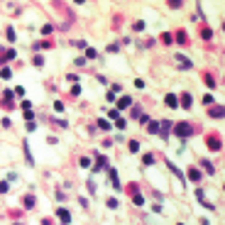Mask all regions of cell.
<instances>
[{
    "label": "cell",
    "instance_id": "d6986e66",
    "mask_svg": "<svg viewBox=\"0 0 225 225\" xmlns=\"http://www.w3.org/2000/svg\"><path fill=\"white\" fill-rule=\"evenodd\" d=\"M98 127H100V130H108V127H110V123H108V120H98Z\"/></svg>",
    "mask_w": 225,
    "mask_h": 225
},
{
    "label": "cell",
    "instance_id": "277c9868",
    "mask_svg": "<svg viewBox=\"0 0 225 225\" xmlns=\"http://www.w3.org/2000/svg\"><path fill=\"white\" fill-rule=\"evenodd\" d=\"M56 215L61 218V223H71V213H69L66 208H59V210H56Z\"/></svg>",
    "mask_w": 225,
    "mask_h": 225
},
{
    "label": "cell",
    "instance_id": "603a6c76",
    "mask_svg": "<svg viewBox=\"0 0 225 225\" xmlns=\"http://www.w3.org/2000/svg\"><path fill=\"white\" fill-rule=\"evenodd\" d=\"M201 166H203V169H206V171H208V174H213V166H210V164H208V161H201Z\"/></svg>",
    "mask_w": 225,
    "mask_h": 225
},
{
    "label": "cell",
    "instance_id": "8992f818",
    "mask_svg": "<svg viewBox=\"0 0 225 225\" xmlns=\"http://www.w3.org/2000/svg\"><path fill=\"white\" fill-rule=\"evenodd\" d=\"M132 203H135V206H142V203H144V198L140 196V191H135V193H132Z\"/></svg>",
    "mask_w": 225,
    "mask_h": 225
},
{
    "label": "cell",
    "instance_id": "30bf717a",
    "mask_svg": "<svg viewBox=\"0 0 225 225\" xmlns=\"http://www.w3.org/2000/svg\"><path fill=\"white\" fill-rule=\"evenodd\" d=\"M210 115H213V118H220V115H223V108H220V105H213V108H210Z\"/></svg>",
    "mask_w": 225,
    "mask_h": 225
},
{
    "label": "cell",
    "instance_id": "5bb4252c",
    "mask_svg": "<svg viewBox=\"0 0 225 225\" xmlns=\"http://www.w3.org/2000/svg\"><path fill=\"white\" fill-rule=\"evenodd\" d=\"M147 130H149L152 135H154V132H159V123H152V120H149V125H147Z\"/></svg>",
    "mask_w": 225,
    "mask_h": 225
},
{
    "label": "cell",
    "instance_id": "ac0fdd59",
    "mask_svg": "<svg viewBox=\"0 0 225 225\" xmlns=\"http://www.w3.org/2000/svg\"><path fill=\"white\" fill-rule=\"evenodd\" d=\"M161 39H164L166 44H171V42H174V34H169V32H166V34H161Z\"/></svg>",
    "mask_w": 225,
    "mask_h": 225
},
{
    "label": "cell",
    "instance_id": "4316f807",
    "mask_svg": "<svg viewBox=\"0 0 225 225\" xmlns=\"http://www.w3.org/2000/svg\"><path fill=\"white\" fill-rule=\"evenodd\" d=\"M27 130H30V132H34V130H37V123H34V120H32V123H27Z\"/></svg>",
    "mask_w": 225,
    "mask_h": 225
},
{
    "label": "cell",
    "instance_id": "e0dca14e",
    "mask_svg": "<svg viewBox=\"0 0 225 225\" xmlns=\"http://www.w3.org/2000/svg\"><path fill=\"white\" fill-rule=\"evenodd\" d=\"M169 130H171V125H169V123H161V135H164V137L169 135Z\"/></svg>",
    "mask_w": 225,
    "mask_h": 225
},
{
    "label": "cell",
    "instance_id": "9a60e30c",
    "mask_svg": "<svg viewBox=\"0 0 225 225\" xmlns=\"http://www.w3.org/2000/svg\"><path fill=\"white\" fill-rule=\"evenodd\" d=\"M140 149V142L137 140H130V152H137Z\"/></svg>",
    "mask_w": 225,
    "mask_h": 225
},
{
    "label": "cell",
    "instance_id": "2e32d148",
    "mask_svg": "<svg viewBox=\"0 0 225 225\" xmlns=\"http://www.w3.org/2000/svg\"><path fill=\"white\" fill-rule=\"evenodd\" d=\"M176 39H179V44H186V32H184V30H181V32L176 34Z\"/></svg>",
    "mask_w": 225,
    "mask_h": 225
},
{
    "label": "cell",
    "instance_id": "484cf974",
    "mask_svg": "<svg viewBox=\"0 0 225 225\" xmlns=\"http://www.w3.org/2000/svg\"><path fill=\"white\" fill-rule=\"evenodd\" d=\"M108 208H118V201L115 198H108Z\"/></svg>",
    "mask_w": 225,
    "mask_h": 225
},
{
    "label": "cell",
    "instance_id": "cb8c5ba5",
    "mask_svg": "<svg viewBox=\"0 0 225 225\" xmlns=\"http://www.w3.org/2000/svg\"><path fill=\"white\" fill-rule=\"evenodd\" d=\"M7 189H10V184H7V181H2V184H0V193H7Z\"/></svg>",
    "mask_w": 225,
    "mask_h": 225
},
{
    "label": "cell",
    "instance_id": "7c38bea8",
    "mask_svg": "<svg viewBox=\"0 0 225 225\" xmlns=\"http://www.w3.org/2000/svg\"><path fill=\"white\" fill-rule=\"evenodd\" d=\"M142 164L152 166V164H154V154H144V157H142Z\"/></svg>",
    "mask_w": 225,
    "mask_h": 225
},
{
    "label": "cell",
    "instance_id": "5b68a950",
    "mask_svg": "<svg viewBox=\"0 0 225 225\" xmlns=\"http://www.w3.org/2000/svg\"><path fill=\"white\" fill-rule=\"evenodd\" d=\"M189 176H191V181H196V184L201 181V171L198 169H189Z\"/></svg>",
    "mask_w": 225,
    "mask_h": 225
},
{
    "label": "cell",
    "instance_id": "6da1fadb",
    "mask_svg": "<svg viewBox=\"0 0 225 225\" xmlns=\"http://www.w3.org/2000/svg\"><path fill=\"white\" fill-rule=\"evenodd\" d=\"M174 132H176V135H179V137L184 140V137H189V135H191V132H193V127H191V125H189V123H179Z\"/></svg>",
    "mask_w": 225,
    "mask_h": 225
},
{
    "label": "cell",
    "instance_id": "52a82bcc",
    "mask_svg": "<svg viewBox=\"0 0 225 225\" xmlns=\"http://www.w3.org/2000/svg\"><path fill=\"white\" fill-rule=\"evenodd\" d=\"M130 103H132L130 98H120V100H118V108H120V110H125V108H130Z\"/></svg>",
    "mask_w": 225,
    "mask_h": 225
},
{
    "label": "cell",
    "instance_id": "ba28073f",
    "mask_svg": "<svg viewBox=\"0 0 225 225\" xmlns=\"http://www.w3.org/2000/svg\"><path fill=\"white\" fill-rule=\"evenodd\" d=\"M181 105L184 108H191V93H184L181 96Z\"/></svg>",
    "mask_w": 225,
    "mask_h": 225
},
{
    "label": "cell",
    "instance_id": "9c48e42d",
    "mask_svg": "<svg viewBox=\"0 0 225 225\" xmlns=\"http://www.w3.org/2000/svg\"><path fill=\"white\" fill-rule=\"evenodd\" d=\"M34 49H52V42L44 39V42H39V44H34Z\"/></svg>",
    "mask_w": 225,
    "mask_h": 225
},
{
    "label": "cell",
    "instance_id": "7402d4cb",
    "mask_svg": "<svg viewBox=\"0 0 225 225\" xmlns=\"http://www.w3.org/2000/svg\"><path fill=\"white\" fill-rule=\"evenodd\" d=\"M0 76H2V78H10V76H12V71H10V69H2V71H0Z\"/></svg>",
    "mask_w": 225,
    "mask_h": 225
},
{
    "label": "cell",
    "instance_id": "d4e9b609",
    "mask_svg": "<svg viewBox=\"0 0 225 225\" xmlns=\"http://www.w3.org/2000/svg\"><path fill=\"white\" fill-rule=\"evenodd\" d=\"M206 83H208V86L213 88V86H215V81H213V76H208V73H206Z\"/></svg>",
    "mask_w": 225,
    "mask_h": 225
},
{
    "label": "cell",
    "instance_id": "ffe728a7",
    "mask_svg": "<svg viewBox=\"0 0 225 225\" xmlns=\"http://www.w3.org/2000/svg\"><path fill=\"white\" fill-rule=\"evenodd\" d=\"M203 103H206V105H213L215 100H213V96H208V93H206V96H203Z\"/></svg>",
    "mask_w": 225,
    "mask_h": 225
},
{
    "label": "cell",
    "instance_id": "8fae6325",
    "mask_svg": "<svg viewBox=\"0 0 225 225\" xmlns=\"http://www.w3.org/2000/svg\"><path fill=\"white\" fill-rule=\"evenodd\" d=\"M166 105H169V108H176V105H179V103H176V96L169 93V96H166Z\"/></svg>",
    "mask_w": 225,
    "mask_h": 225
},
{
    "label": "cell",
    "instance_id": "44dd1931",
    "mask_svg": "<svg viewBox=\"0 0 225 225\" xmlns=\"http://www.w3.org/2000/svg\"><path fill=\"white\" fill-rule=\"evenodd\" d=\"M132 27H135V32H142V30H144V22H135Z\"/></svg>",
    "mask_w": 225,
    "mask_h": 225
},
{
    "label": "cell",
    "instance_id": "7a4b0ae2",
    "mask_svg": "<svg viewBox=\"0 0 225 225\" xmlns=\"http://www.w3.org/2000/svg\"><path fill=\"white\" fill-rule=\"evenodd\" d=\"M206 144H208L210 149H220V137L213 132V135H208V137H206Z\"/></svg>",
    "mask_w": 225,
    "mask_h": 225
},
{
    "label": "cell",
    "instance_id": "4fadbf2b",
    "mask_svg": "<svg viewBox=\"0 0 225 225\" xmlns=\"http://www.w3.org/2000/svg\"><path fill=\"white\" fill-rule=\"evenodd\" d=\"M25 208H34V196H25Z\"/></svg>",
    "mask_w": 225,
    "mask_h": 225
},
{
    "label": "cell",
    "instance_id": "3957f363",
    "mask_svg": "<svg viewBox=\"0 0 225 225\" xmlns=\"http://www.w3.org/2000/svg\"><path fill=\"white\" fill-rule=\"evenodd\" d=\"M174 59H176V61H179V69H191V59H186V56H184V54H176V56H174Z\"/></svg>",
    "mask_w": 225,
    "mask_h": 225
}]
</instances>
